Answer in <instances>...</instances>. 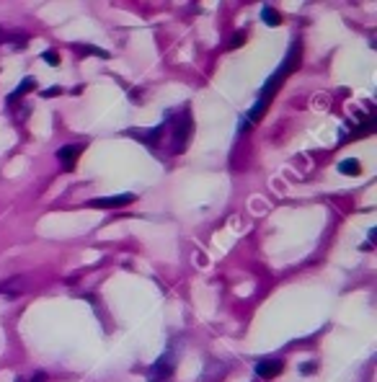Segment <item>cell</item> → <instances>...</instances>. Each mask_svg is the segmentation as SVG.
<instances>
[{"mask_svg":"<svg viewBox=\"0 0 377 382\" xmlns=\"http://www.w3.org/2000/svg\"><path fill=\"white\" fill-rule=\"evenodd\" d=\"M297 59H300V41H295L292 44V49H290V54H287V59L282 62V67L277 70V75H271V78L266 80V85H264V90H261V96H259V101L253 103V109H251V114H248V121H256V119H261V114L266 111V103L271 101V96L279 90V85L284 83V78L295 70V65H297Z\"/></svg>","mask_w":377,"mask_h":382,"instance_id":"cell-1","label":"cell"},{"mask_svg":"<svg viewBox=\"0 0 377 382\" xmlns=\"http://www.w3.org/2000/svg\"><path fill=\"white\" fill-rule=\"evenodd\" d=\"M191 129H194V121H191V114L184 109L173 121H171V137H168V152H184L189 137H191Z\"/></svg>","mask_w":377,"mask_h":382,"instance_id":"cell-2","label":"cell"},{"mask_svg":"<svg viewBox=\"0 0 377 382\" xmlns=\"http://www.w3.org/2000/svg\"><path fill=\"white\" fill-rule=\"evenodd\" d=\"M173 377V354L165 351V354L147 370V382H168Z\"/></svg>","mask_w":377,"mask_h":382,"instance_id":"cell-3","label":"cell"},{"mask_svg":"<svg viewBox=\"0 0 377 382\" xmlns=\"http://www.w3.org/2000/svg\"><path fill=\"white\" fill-rule=\"evenodd\" d=\"M132 202H134L132 194H116V196H98V199H90L88 207H93V209H122Z\"/></svg>","mask_w":377,"mask_h":382,"instance_id":"cell-4","label":"cell"},{"mask_svg":"<svg viewBox=\"0 0 377 382\" xmlns=\"http://www.w3.org/2000/svg\"><path fill=\"white\" fill-rule=\"evenodd\" d=\"M282 370H284L282 359H261L259 364H256V375H259L261 380H271V377H277Z\"/></svg>","mask_w":377,"mask_h":382,"instance_id":"cell-5","label":"cell"},{"mask_svg":"<svg viewBox=\"0 0 377 382\" xmlns=\"http://www.w3.org/2000/svg\"><path fill=\"white\" fill-rule=\"evenodd\" d=\"M23 289H26V282L21 279V277H16V279H8V282H3L0 284V292H3V297H21L23 295Z\"/></svg>","mask_w":377,"mask_h":382,"instance_id":"cell-6","label":"cell"},{"mask_svg":"<svg viewBox=\"0 0 377 382\" xmlns=\"http://www.w3.org/2000/svg\"><path fill=\"white\" fill-rule=\"evenodd\" d=\"M80 152H83L80 145H65V147H59V150H57V158H59V163H62V165L72 168V163L78 160Z\"/></svg>","mask_w":377,"mask_h":382,"instance_id":"cell-7","label":"cell"},{"mask_svg":"<svg viewBox=\"0 0 377 382\" xmlns=\"http://www.w3.org/2000/svg\"><path fill=\"white\" fill-rule=\"evenodd\" d=\"M339 171H341L344 176H359V173H362V163H359L357 158H346V160L339 163Z\"/></svg>","mask_w":377,"mask_h":382,"instance_id":"cell-8","label":"cell"},{"mask_svg":"<svg viewBox=\"0 0 377 382\" xmlns=\"http://www.w3.org/2000/svg\"><path fill=\"white\" fill-rule=\"evenodd\" d=\"M34 85H36V80H34V78H26V80H21V83H18V88H16V90H13V93L8 96V101L13 103V101H16L18 96H23V93H28V90H31Z\"/></svg>","mask_w":377,"mask_h":382,"instance_id":"cell-9","label":"cell"},{"mask_svg":"<svg viewBox=\"0 0 377 382\" xmlns=\"http://www.w3.org/2000/svg\"><path fill=\"white\" fill-rule=\"evenodd\" d=\"M261 18H264L269 26H279V23H282V16H279V13L271 8V5H264V8H261Z\"/></svg>","mask_w":377,"mask_h":382,"instance_id":"cell-10","label":"cell"},{"mask_svg":"<svg viewBox=\"0 0 377 382\" xmlns=\"http://www.w3.org/2000/svg\"><path fill=\"white\" fill-rule=\"evenodd\" d=\"M41 57H44V59H47V62H49V65H59V57H57V52H52V49H49V52H44Z\"/></svg>","mask_w":377,"mask_h":382,"instance_id":"cell-11","label":"cell"},{"mask_svg":"<svg viewBox=\"0 0 377 382\" xmlns=\"http://www.w3.org/2000/svg\"><path fill=\"white\" fill-rule=\"evenodd\" d=\"M243 41H246V34H235V36H233V41H230V47L235 49V47H240Z\"/></svg>","mask_w":377,"mask_h":382,"instance_id":"cell-12","label":"cell"},{"mask_svg":"<svg viewBox=\"0 0 377 382\" xmlns=\"http://www.w3.org/2000/svg\"><path fill=\"white\" fill-rule=\"evenodd\" d=\"M57 93H62V90H59V88H49V90H41V96H44V98H47V96H57Z\"/></svg>","mask_w":377,"mask_h":382,"instance_id":"cell-13","label":"cell"},{"mask_svg":"<svg viewBox=\"0 0 377 382\" xmlns=\"http://www.w3.org/2000/svg\"><path fill=\"white\" fill-rule=\"evenodd\" d=\"M303 372H305V375H310V372H315V364H313V362H308V364H303Z\"/></svg>","mask_w":377,"mask_h":382,"instance_id":"cell-14","label":"cell"}]
</instances>
